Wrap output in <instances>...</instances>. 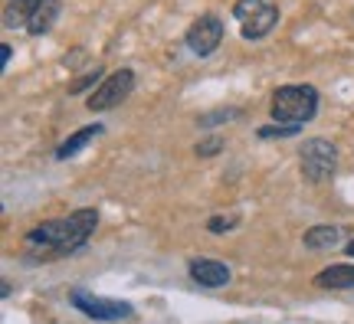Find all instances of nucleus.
Masks as SVG:
<instances>
[{"instance_id":"obj_1","label":"nucleus","mask_w":354,"mask_h":324,"mask_svg":"<svg viewBox=\"0 0 354 324\" xmlns=\"http://www.w3.org/2000/svg\"><path fill=\"white\" fill-rule=\"evenodd\" d=\"M95 226H99V210L82 207V210L69 213V216L37 223L26 233V246L46 249V252H53V256H73V252H79L88 239H92Z\"/></svg>"},{"instance_id":"obj_2","label":"nucleus","mask_w":354,"mask_h":324,"mask_svg":"<svg viewBox=\"0 0 354 324\" xmlns=\"http://www.w3.org/2000/svg\"><path fill=\"white\" fill-rule=\"evenodd\" d=\"M318 112V88L315 86H279L269 102V115L279 125L302 128Z\"/></svg>"},{"instance_id":"obj_3","label":"nucleus","mask_w":354,"mask_h":324,"mask_svg":"<svg viewBox=\"0 0 354 324\" xmlns=\"http://www.w3.org/2000/svg\"><path fill=\"white\" fill-rule=\"evenodd\" d=\"M299 164H302V177L308 184H325L338 171V148L328 137H308L299 151Z\"/></svg>"},{"instance_id":"obj_4","label":"nucleus","mask_w":354,"mask_h":324,"mask_svg":"<svg viewBox=\"0 0 354 324\" xmlns=\"http://www.w3.org/2000/svg\"><path fill=\"white\" fill-rule=\"evenodd\" d=\"M135 69H115L112 75H105L99 86L92 88V95L86 99L88 112H109L115 105H122V102L135 92Z\"/></svg>"},{"instance_id":"obj_5","label":"nucleus","mask_w":354,"mask_h":324,"mask_svg":"<svg viewBox=\"0 0 354 324\" xmlns=\"http://www.w3.org/2000/svg\"><path fill=\"white\" fill-rule=\"evenodd\" d=\"M223 33H227L223 20H220L216 13H203V17H197V20L187 26L184 43H187V50L194 53V56H214V53L220 50V43H223Z\"/></svg>"},{"instance_id":"obj_6","label":"nucleus","mask_w":354,"mask_h":324,"mask_svg":"<svg viewBox=\"0 0 354 324\" xmlns=\"http://www.w3.org/2000/svg\"><path fill=\"white\" fill-rule=\"evenodd\" d=\"M69 301L76 305L82 314L95 318V321H122V318H131V305L118 298H102V295H92L86 288H73L69 292Z\"/></svg>"},{"instance_id":"obj_7","label":"nucleus","mask_w":354,"mask_h":324,"mask_svg":"<svg viewBox=\"0 0 354 324\" xmlns=\"http://www.w3.org/2000/svg\"><path fill=\"white\" fill-rule=\"evenodd\" d=\"M187 269H190V278L203 288H223L233 278L230 265H223V262H216V259H194Z\"/></svg>"},{"instance_id":"obj_8","label":"nucleus","mask_w":354,"mask_h":324,"mask_svg":"<svg viewBox=\"0 0 354 324\" xmlns=\"http://www.w3.org/2000/svg\"><path fill=\"white\" fill-rule=\"evenodd\" d=\"M56 17H59V0H39L37 10L30 13V20H26V33L43 37V33L56 23Z\"/></svg>"},{"instance_id":"obj_9","label":"nucleus","mask_w":354,"mask_h":324,"mask_svg":"<svg viewBox=\"0 0 354 324\" xmlns=\"http://www.w3.org/2000/svg\"><path fill=\"white\" fill-rule=\"evenodd\" d=\"M276 23H279V7L266 3V7L256 13L250 23L240 26V33H243V39H263L266 33H272V26H276Z\"/></svg>"},{"instance_id":"obj_10","label":"nucleus","mask_w":354,"mask_h":324,"mask_svg":"<svg viewBox=\"0 0 354 324\" xmlns=\"http://www.w3.org/2000/svg\"><path fill=\"white\" fill-rule=\"evenodd\" d=\"M99 135H102V125H99V122H95V125L79 128L76 135H69V137L63 141V144L56 148V161H69V158H76L79 151L86 148L88 141H92V137H99Z\"/></svg>"},{"instance_id":"obj_11","label":"nucleus","mask_w":354,"mask_h":324,"mask_svg":"<svg viewBox=\"0 0 354 324\" xmlns=\"http://www.w3.org/2000/svg\"><path fill=\"white\" fill-rule=\"evenodd\" d=\"M318 288H354V265L342 262V265H328L315 275Z\"/></svg>"},{"instance_id":"obj_12","label":"nucleus","mask_w":354,"mask_h":324,"mask_svg":"<svg viewBox=\"0 0 354 324\" xmlns=\"http://www.w3.org/2000/svg\"><path fill=\"white\" fill-rule=\"evenodd\" d=\"M344 239V229L335 223H322V226H312L308 233H305V246L308 249H331V246H338Z\"/></svg>"},{"instance_id":"obj_13","label":"nucleus","mask_w":354,"mask_h":324,"mask_svg":"<svg viewBox=\"0 0 354 324\" xmlns=\"http://www.w3.org/2000/svg\"><path fill=\"white\" fill-rule=\"evenodd\" d=\"M37 3L39 0H10L7 10H3V23L7 26H26L30 13L37 10Z\"/></svg>"},{"instance_id":"obj_14","label":"nucleus","mask_w":354,"mask_h":324,"mask_svg":"<svg viewBox=\"0 0 354 324\" xmlns=\"http://www.w3.org/2000/svg\"><path fill=\"white\" fill-rule=\"evenodd\" d=\"M263 7H266V0H236V3H233V17H236V23L243 26V23H250Z\"/></svg>"},{"instance_id":"obj_15","label":"nucleus","mask_w":354,"mask_h":324,"mask_svg":"<svg viewBox=\"0 0 354 324\" xmlns=\"http://www.w3.org/2000/svg\"><path fill=\"white\" fill-rule=\"evenodd\" d=\"M230 118H240V108H216V112H203L197 118V125L201 128H214L220 122H230Z\"/></svg>"},{"instance_id":"obj_16","label":"nucleus","mask_w":354,"mask_h":324,"mask_svg":"<svg viewBox=\"0 0 354 324\" xmlns=\"http://www.w3.org/2000/svg\"><path fill=\"white\" fill-rule=\"evenodd\" d=\"M302 128H295V125H279V122H272V125H263L256 135L263 137V141H269V137H292V135H299Z\"/></svg>"},{"instance_id":"obj_17","label":"nucleus","mask_w":354,"mask_h":324,"mask_svg":"<svg viewBox=\"0 0 354 324\" xmlns=\"http://www.w3.org/2000/svg\"><path fill=\"white\" fill-rule=\"evenodd\" d=\"M220 148H223L220 137H207V141L197 144V154H201V158H214V154H220Z\"/></svg>"},{"instance_id":"obj_18","label":"nucleus","mask_w":354,"mask_h":324,"mask_svg":"<svg viewBox=\"0 0 354 324\" xmlns=\"http://www.w3.org/2000/svg\"><path fill=\"white\" fill-rule=\"evenodd\" d=\"M95 82H102V69H92V73L86 75V79H79L76 86L69 88V92H73V95H76V92H86L88 86H95Z\"/></svg>"},{"instance_id":"obj_19","label":"nucleus","mask_w":354,"mask_h":324,"mask_svg":"<svg viewBox=\"0 0 354 324\" xmlns=\"http://www.w3.org/2000/svg\"><path fill=\"white\" fill-rule=\"evenodd\" d=\"M207 229H210V233H227V229H233V220H223V216H210V220H207Z\"/></svg>"},{"instance_id":"obj_20","label":"nucleus","mask_w":354,"mask_h":324,"mask_svg":"<svg viewBox=\"0 0 354 324\" xmlns=\"http://www.w3.org/2000/svg\"><path fill=\"white\" fill-rule=\"evenodd\" d=\"M10 56H13V50L3 43V46H0V59H3V66H10Z\"/></svg>"},{"instance_id":"obj_21","label":"nucleus","mask_w":354,"mask_h":324,"mask_svg":"<svg viewBox=\"0 0 354 324\" xmlns=\"http://www.w3.org/2000/svg\"><path fill=\"white\" fill-rule=\"evenodd\" d=\"M344 252H348V256H351V259H354V239H351V242H348V246H344Z\"/></svg>"}]
</instances>
